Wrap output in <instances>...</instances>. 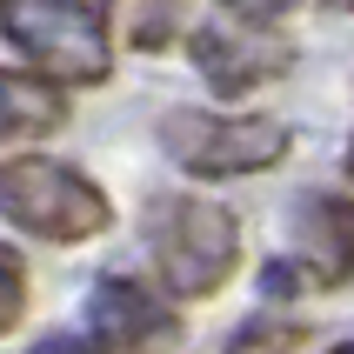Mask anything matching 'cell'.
<instances>
[{
    "label": "cell",
    "mask_w": 354,
    "mask_h": 354,
    "mask_svg": "<svg viewBox=\"0 0 354 354\" xmlns=\"http://www.w3.org/2000/svg\"><path fill=\"white\" fill-rule=\"evenodd\" d=\"M0 214L14 227H27V234H47V241H87L114 221V207L67 160L20 154V160H0Z\"/></svg>",
    "instance_id": "1"
},
{
    "label": "cell",
    "mask_w": 354,
    "mask_h": 354,
    "mask_svg": "<svg viewBox=\"0 0 354 354\" xmlns=\"http://www.w3.org/2000/svg\"><path fill=\"white\" fill-rule=\"evenodd\" d=\"M0 34L14 40L40 74L74 80V87L107 80V67H114L100 14L87 0H0Z\"/></svg>",
    "instance_id": "2"
},
{
    "label": "cell",
    "mask_w": 354,
    "mask_h": 354,
    "mask_svg": "<svg viewBox=\"0 0 354 354\" xmlns=\"http://www.w3.org/2000/svg\"><path fill=\"white\" fill-rule=\"evenodd\" d=\"M147 241L174 295H214L241 254V227L221 201H160L147 214Z\"/></svg>",
    "instance_id": "3"
},
{
    "label": "cell",
    "mask_w": 354,
    "mask_h": 354,
    "mask_svg": "<svg viewBox=\"0 0 354 354\" xmlns=\"http://www.w3.org/2000/svg\"><path fill=\"white\" fill-rule=\"evenodd\" d=\"M160 140L194 174H254V167H274L288 154V127L268 120V114H234L227 120V114L180 107V114H160Z\"/></svg>",
    "instance_id": "4"
},
{
    "label": "cell",
    "mask_w": 354,
    "mask_h": 354,
    "mask_svg": "<svg viewBox=\"0 0 354 354\" xmlns=\"http://www.w3.org/2000/svg\"><path fill=\"white\" fill-rule=\"evenodd\" d=\"M288 234H295V254L308 261L315 281H348L354 274V207H348V201L301 194Z\"/></svg>",
    "instance_id": "5"
},
{
    "label": "cell",
    "mask_w": 354,
    "mask_h": 354,
    "mask_svg": "<svg viewBox=\"0 0 354 354\" xmlns=\"http://www.w3.org/2000/svg\"><path fill=\"white\" fill-rule=\"evenodd\" d=\"M194 67L214 87H254V80H274L288 74V47H274V40H254V34H221V27H201L194 40Z\"/></svg>",
    "instance_id": "6"
},
{
    "label": "cell",
    "mask_w": 354,
    "mask_h": 354,
    "mask_svg": "<svg viewBox=\"0 0 354 354\" xmlns=\"http://www.w3.org/2000/svg\"><path fill=\"white\" fill-rule=\"evenodd\" d=\"M160 328H167V315L140 295L134 281H100L94 295H87V335L100 348H134V341L160 335Z\"/></svg>",
    "instance_id": "7"
},
{
    "label": "cell",
    "mask_w": 354,
    "mask_h": 354,
    "mask_svg": "<svg viewBox=\"0 0 354 354\" xmlns=\"http://www.w3.org/2000/svg\"><path fill=\"white\" fill-rule=\"evenodd\" d=\"M54 120H60V94L20 74H0V134H47Z\"/></svg>",
    "instance_id": "8"
},
{
    "label": "cell",
    "mask_w": 354,
    "mask_h": 354,
    "mask_svg": "<svg viewBox=\"0 0 354 354\" xmlns=\"http://www.w3.org/2000/svg\"><path fill=\"white\" fill-rule=\"evenodd\" d=\"M20 295H27V274H20V261L7 254V248H0V328H14Z\"/></svg>",
    "instance_id": "9"
},
{
    "label": "cell",
    "mask_w": 354,
    "mask_h": 354,
    "mask_svg": "<svg viewBox=\"0 0 354 354\" xmlns=\"http://www.w3.org/2000/svg\"><path fill=\"white\" fill-rule=\"evenodd\" d=\"M234 14H254V20H274V14H288L295 0H227Z\"/></svg>",
    "instance_id": "10"
},
{
    "label": "cell",
    "mask_w": 354,
    "mask_h": 354,
    "mask_svg": "<svg viewBox=\"0 0 354 354\" xmlns=\"http://www.w3.org/2000/svg\"><path fill=\"white\" fill-rule=\"evenodd\" d=\"M335 7H354V0H335Z\"/></svg>",
    "instance_id": "11"
},
{
    "label": "cell",
    "mask_w": 354,
    "mask_h": 354,
    "mask_svg": "<svg viewBox=\"0 0 354 354\" xmlns=\"http://www.w3.org/2000/svg\"><path fill=\"white\" fill-rule=\"evenodd\" d=\"M348 174H354V154H348Z\"/></svg>",
    "instance_id": "12"
}]
</instances>
